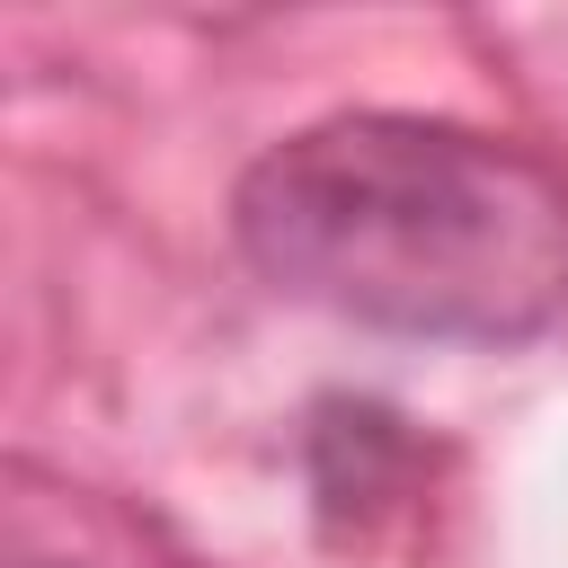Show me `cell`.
I'll return each mask as SVG.
<instances>
[{
  "label": "cell",
  "mask_w": 568,
  "mask_h": 568,
  "mask_svg": "<svg viewBox=\"0 0 568 568\" xmlns=\"http://www.w3.org/2000/svg\"><path fill=\"white\" fill-rule=\"evenodd\" d=\"M240 257L337 320L399 337H532L568 311V178L444 115H320L231 195Z\"/></svg>",
  "instance_id": "6da1fadb"
}]
</instances>
